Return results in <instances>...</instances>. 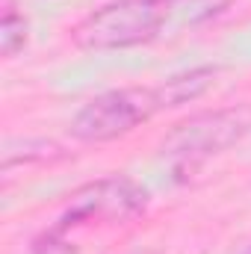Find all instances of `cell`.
<instances>
[{
  "instance_id": "cell-9",
  "label": "cell",
  "mask_w": 251,
  "mask_h": 254,
  "mask_svg": "<svg viewBox=\"0 0 251 254\" xmlns=\"http://www.w3.org/2000/svg\"><path fill=\"white\" fill-rule=\"evenodd\" d=\"M30 254H77V246L65 237L63 228H51L30 246Z\"/></svg>"
},
{
  "instance_id": "cell-4",
  "label": "cell",
  "mask_w": 251,
  "mask_h": 254,
  "mask_svg": "<svg viewBox=\"0 0 251 254\" xmlns=\"http://www.w3.org/2000/svg\"><path fill=\"white\" fill-rule=\"evenodd\" d=\"M151 201V192L139 181L127 175H107L98 178L68 198V207L60 216L57 228H74V225H89V222H127L139 216Z\"/></svg>"
},
{
  "instance_id": "cell-3",
  "label": "cell",
  "mask_w": 251,
  "mask_h": 254,
  "mask_svg": "<svg viewBox=\"0 0 251 254\" xmlns=\"http://www.w3.org/2000/svg\"><path fill=\"white\" fill-rule=\"evenodd\" d=\"M160 113L154 86H125L95 95L71 119L68 133L86 145L116 142Z\"/></svg>"
},
{
  "instance_id": "cell-5",
  "label": "cell",
  "mask_w": 251,
  "mask_h": 254,
  "mask_svg": "<svg viewBox=\"0 0 251 254\" xmlns=\"http://www.w3.org/2000/svg\"><path fill=\"white\" fill-rule=\"evenodd\" d=\"M216 80H219V65H198V68L172 74L163 83H157L154 95H157L160 110H175V107H184V104L204 98L216 86Z\"/></svg>"
},
{
  "instance_id": "cell-10",
  "label": "cell",
  "mask_w": 251,
  "mask_h": 254,
  "mask_svg": "<svg viewBox=\"0 0 251 254\" xmlns=\"http://www.w3.org/2000/svg\"><path fill=\"white\" fill-rule=\"evenodd\" d=\"M125 254H160L157 249H151V246H136V249H130V252Z\"/></svg>"
},
{
  "instance_id": "cell-11",
  "label": "cell",
  "mask_w": 251,
  "mask_h": 254,
  "mask_svg": "<svg viewBox=\"0 0 251 254\" xmlns=\"http://www.w3.org/2000/svg\"><path fill=\"white\" fill-rule=\"evenodd\" d=\"M243 254H251V246H249V249H246V252H243Z\"/></svg>"
},
{
  "instance_id": "cell-2",
  "label": "cell",
  "mask_w": 251,
  "mask_h": 254,
  "mask_svg": "<svg viewBox=\"0 0 251 254\" xmlns=\"http://www.w3.org/2000/svg\"><path fill=\"white\" fill-rule=\"evenodd\" d=\"M251 127V116L246 110L228 107V110H201L192 113L184 122L172 127L163 142L160 154L169 160V166L178 175L198 172L207 160L225 154L231 145H237Z\"/></svg>"
},
{
  "instance_id": "cell-7",
  "label": "cell",
  "mask_w": 251,
  "mask_h": 254,
  "mask_svg": "<svg viewBox=\"0 0 251 254\" xmlns=\"http://www.w3.org/2000/svg\"><path fill=\"white\" fill-rule=\"evenodd\" d=\"M0 9H3L0 12V54L9 60L18 51H24L30 39V21L24 18L15 0H0Z\"/></svg>"
},
{
  "instance_id": "cell-6",
  "label": "cell",
  "mask_w": 251,
  "mask_h": 254,
  "mask_svg": "<svg viewBox=\"0 0 251 254\" xmlns=\"http://www.w3.org/2000/svg\"><path fill=\"white\" fill-rule=\"evenodd\" d=\"M172 6V27H201L225 15L234 0H169Z\"/></svg>"
},
{
  "instance_id": "cell-8",
  "label": "cell",
  "mask_w": 251,
  "mask_h": 254,
  "mask_svg": "<svg viewBox=\"0 0 251 254\" xmlns=\"http://www.w3.org/2000/svg\"><path fill=\"white\" fill-rule=\"evenodd\" d=\"M21 151L24 154H3V172H9L15 163H27V160H54V157H63V148L57 142H39V139H27L21 142Z\"/></svg>"
},
{
  "instance_id": "cell-1",
  "label": "cell",
  "mask_w": 251,
  "mask_h": 254,
  "mask_svg": "<svg viewBox=\"0 0 251 254\" xmlns=\"http://www.w3.org/2000/svg\"><path fill=\"white\" fill-rule=\"evenodd\" d=\"M172 27L169 0H113L86 15L71 39L83 51H125L148 45Z\"/></svg>"
}]
</instances>
